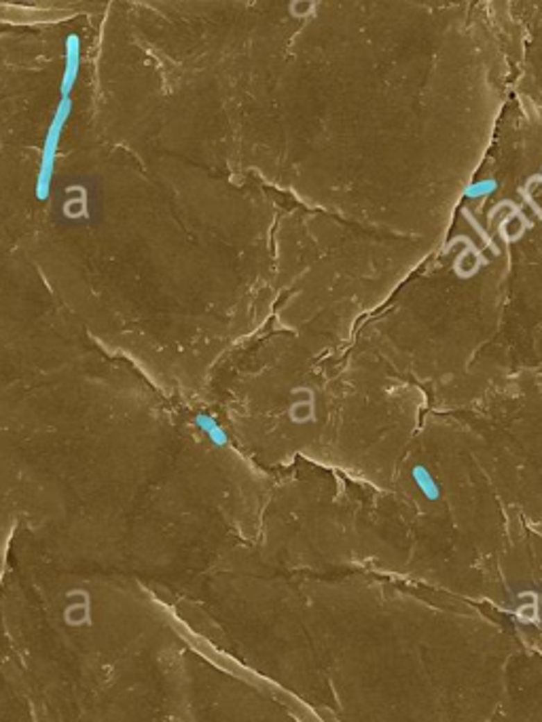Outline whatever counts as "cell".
<instances>
[{"mask_svg":"<svg viewBox=\"0 0 542 722\" xmlns=\"http://www.w3.org/2000/svg\"><path fill=\"white\" fill-rule=\"evenodd\" d=\"M72 112V100L70 98H62L56 115L47 127V136H45V144H43V155H40V169L36 176V197L43 201L49 197L51 193V180H53V169H56V157H58V146L62 140V132L64 125L68 121Z\"/></svg>","mask_w":542,"mask_h":722,"instance_id":"cell-1","label":"cell"},{"mask_svg":"<svg viewBox=\"0 0 542 722\" xmlns=\"http://www.w3.org/2000/svg\"><path fill=\"white\" fill-rule=\"evenodd\" d=\"M81 66V38L70 34L66 38V53H64V76H62V98H70V92L78 76Z\"/></svg>","mask_w":542,"mask_h":722,"instance_id":"cell-2","label":"cell"},{"mask_svg":"<svg viewBox=\"0 0 542 722\" xmlns=\"http://www.w3.org/2000/svg\"><path fill=\"white\" fill-rule=\"evenodd\" d=\"M197 426L208 435V437H210L214 443H225V433L221 430V426H219V423L212 419V417H208V415H197Z\"/></svg>","mask_w":542,"mask_h":722,"instance_id":"cell-3","label":"cell"}]
</instances>
